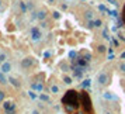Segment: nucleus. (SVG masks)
Masks as SVG:
<instances>
[{"label": "nucleus", "instance_id": "nucleus-2", "mask_svg": "<svg viewBox=\"0 0 125 114\" xmlns=\"http://www.w3.org/2000/svg\"><path fill=\"white\" fill-rule=\"evenodd\" d=\"M122 18H124V23H125V6H124V9H122Z\"/></svg>", "mask_w": 125, "mask_h": 114}, {"label": "nucleus", "instance_id": "nucleus-3", "mask_svg": "<svg viewBox=\"0 0 125 114\" xmlns=\"http://www.w3.org/2000/svg\"><path fill=\"white\" fill-rule=\"evenodd\" d=\"M34 114H40V113H38V111H34Z\"/></svg>", "mask_w": 125, "mask_h": 114}, {"label": "nucleus", "instance_id": "nucleus-1", "mask_svg": "<svg viewBox=\"0 0 125 114\" xmlns=\"http://www.w3.org/2000/svg\"><path fill=\"white\" fill-rule=\"evenodd\" d=\"M79 103V94H76V97H74V100H73V111H70L72 114H94L93 113V110H91V106H90V103H89V106H86L84 108H80V104H77Z\"/></svg>", "mask_w": 125, "mask_h": 114}]
</instances>
